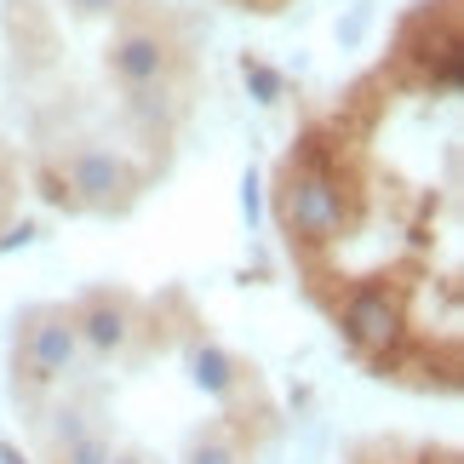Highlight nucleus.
Here are the masks:
<instances>
[{"mask_svg": "<svg viewBox=\"0 0 464 464\" xmlns=\"http://www.w3.org/2000/svg\"><path fill=\"white\" fill-rule=\"evenodd\" d=\"M276 212H281V229L293 236V246H327L350 224V201L338 189V172H310V167H287Z\"/></svg>", "mask_w": 464, "mask_h": 464, "instance_id": "f257e3e1", "label": "nucleus"}, {"mask_svg": "<svg viewBox=\"0 0 464 464\" xmlns=\"http://www.w3.org/2000/svg\"><path fill=\"white\" fill-rule=\"evenodd\" d=\"M338 327H344L355 355L384 362V355H396V344H401L407 315H401V298L390 293V287H355L344 298V310H338Z\"/></svg>", "mask_w": 464, "mask_h": 464, "instance_id": "f03ea898", "label": "nucleus"}, {"mask_svg": "<svg viewBox=\"0 0 464 464\" xmlns=\"http://www.w3.org/2000/svg\"><path fill=\"white\" fill-rule=\"evenodd\" d=\"M81 362V333H75V315L63 310H41L29 321L24 344H17V372H24L29 384H58L69 379Z\"/></svg>", "mask_w": 464, "mask_h": 464, "instance_id": "7ed1b4c3", "label": "nucleus"}, {"mask_svg": "<svg viewBox=\"0 0 464 464\" xmlns=\"http://www.w3.org/2000/svg\"><path fill=\"white\" fill-rule=\"evenodd\" d=\"M63 184H69L63 195H75L81 207L110 212V207H127L132 201L138 178H132V167L115 150H75V155L63 160Z\"/></svg>", "mask_w": 464, "mask_h": 464, "instance_id": "20e7f679", "label": "nucleus"}, {"mask_svg": "<svg viewBox=\"0 0 464 464\" xmlns=\"http://www.w3.org/2000/svg\"><path fill=\"white\" fill-rule=\"evenodd\" d=\"M110 69H115V81L127 86H160L167 81V69H172V46L160 41L155 29H121L115 41H110Z\"/></svg>", "mask_w": 464, "mask_h": 464, "instance_id": "39448f33", "label": "nucleus"}, {"mask_svg": "<svg viewBox=\"0 0 464 464\" xmlns=\"http://www.w3.org/2000/svg\"><path fill=\"white\" fill-rule=\"evenodd\" d=\"M75 333H81V344H86V350L115 355V350H127V344H132V310H127V304H115V298H92V304H81Z\"/></svg>", "mask_w": 464, "mask_h": 464, "instance_id": "423d86ee", "label": "nucleus"}, {"mask_svg": "<svg viewBox=\"0 0 464 464\" xmlns=\"http://www.w3.org/2000/svg\"><path fill=\"white\" fill-rule=\"evenodd\" d=\"M189 379L207 390V396H229V390L241 384V367L229 362L224 350H212V344H201V350H189Z\"/></svg>", "mask_w": 464, "mask_h": 464, "instance_id": "0eeeda50", "label": "nucleus"}, {"mask_svg": "<svg viewBox=\"0 0 464 464\" xmlns=\"http://www.w3.org/2000/svg\"><path fill=\"white\" fill-rule=\"evenodd\" d=\"M184 464H246V453L236 448V436H224V430H207V436H195V441H189Z\"/></svg>", "mask_w": 464, "mask_h": 464, "instance_id": "6e6552de", "label": "nucleus"}, {"mask_svg": "<svg viewBox=\"0 0 464 464\" xmlns=\"http://www.w3.org/2000/svg\"><path fill=\"white\" fill-rule=\"evenodd\" d=\"M52 459H58V464H110L115 448H110L98 430H86V436H75V441H63V448H52Z\"/></svg>", "mask_w": 464, "mask_h": 464, "instance_id": "1a4fd4ad", "label": "nucleus"}, {"mask_svg": "<svg viewBox=\"0 0 464 464\" xmlns=\"http://www.w3.org/2000/svg\"><path fill=\"white\" fill-rule=\"evenodd\" d=\"M127 110L144 121V127H167L172 121V103H167V86H132V98H127Z\"/></svg>", "mask_w": 464, "mask_h": 464, "instance_id": "9d476101", "label": "nucleus"}, {"mask_svg": "<svg viewBox=\"0 0 464 464\" xmlns=\"http://www.w3.org/2000/svg\"><path fill=\"white\" fill-rule=\"evenodd\" d=\"M241 75H246V86H253V98H258V103H276V98H281V75H276L270 63L246 58V63H241Z\"/></svg>", "mask_w": 464, "mask_h": 464, "instance_id": "9b49d317", "label": "nucleus"}, {"mask_svg": "<svg viewBox=\"0 0 464 464\" xmlns=\"http://www.w3.org/2000/svg\"><path fill=\"white\" fill-rule=\"evenodd\" d=\"M92 430V419L81 413V407H69V413H58V424H52V448H63V441H75Z\"/></svg>", "mask_w": 464, "mask_h": 464, "instance_id": "f8f14e48", "label": "nucleus"}, {"mask_svg": "<svg viewBox=\"0 0 464 464\" xmlns=\"http://www.w3.org/2000/svg\"><path fill=\"white\" fill-rule=\"evenodd\" d=\"M115 6H121V0H69V12H81V17H103Z\"/></svg>", "mask_w": 464, "mask_h": 464, "instance_id": "ddd939ff", "label": "nucleus"}, {"mask_svg": "<svg viewBox=\"0 0 464 464\" xmlns=\"http://www.w3.org/2000/svg\"><path fill=\"white\" fill-rule=\"evenodd\" d=\"M0 464H24V459H17V453H12V448H0Z\"/></svg>", "mask_w": 464, "mask_h": 464, "instance_id": "4468645a", "label": "nucleus"}, {"mask_svg": "<svg viewBox=\"0 0 464 464\" xmlns=\"http://www.w3.org/2000/svg\"><path fill=\"white\" fill-rule=\"evenodd\" d=\"M110 464H144V459H132V453H115V459H110Z\"/></svg>", "mask_w": 464, "mask_h": 464, "instance_id": "2eb2a0df", "label": "nucleus"}, {"mask_svg": "<svg viewBox=\"0 0 464 464\" xmlns=\"http://www.w3.org/2000/svg\"><path fill=\"white\" fill-rule=\"evenodd\" d=\"M0 201H6V172H0Z\"/></svg>", "mask_w": 464, "mask_h": 464, "instance_id": "dca6fc26", "label": "nucleus"}]
</instances>
